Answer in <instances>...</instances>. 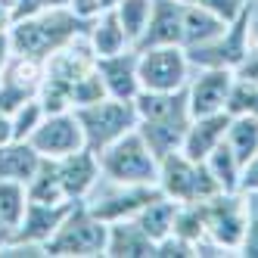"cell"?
Listing matches in <instances>:
<instances>
[{
    "label": "cell",
    "instance_id": "15",
    "mask_svg": "<svg viewBox=\"0 0 258 258\" xmlns=\"http://www.w3.org/2000/svg\"><path fill=\"white\" fill-rule=\"evenodd\" d=\"M165 44L183 47V4H177V0H153L146 28L134 47L143 50V47H165Z\"/></svg>",
    "mask_w": 258,
    "mask_h": 258
},
{
    "label": "cell",
    "instance_id": "12",
    "mask_svg": "<svg viewBox=\"0 0 258 258\" xmlns=\"http://www.w3.org/2000/svg\"><path fill=\"white\" fill-rule=\"evenodd\" d=\"M233 69H199V75L187 81V106L190 115H212L224 112V103L233 84Z\"/></svg>",
    "mask_w": 258,
    "mask_h": 258
},
{
    "label": "cell",
    "instance_id": "21",
    "mask_svg": "<svg viewBox=\"0 0 258 258\" xmlns=\"http://www.w3.org/2000/svg\"><path fill=\"white\" fill-rule=\"evenodd\" d=\"M227 28V19H221L218 13L206 7H193L183 4V47H199L215 41L221 31Z\"/></svg>",
    "mask_w": 258,
    "mask_h": 258
},
{
    "label": "cell",
    "instance_id": "9",
    "mask_svg": "<svg viewBox=\"0 0 258 258\" xmlns=\"http://www.w3.org/2000/svg\"><path fill=\"white\" fill-rule=\"evenodd\" d=\"M28 143L38 150L44 159H62L69 153L84 150V127L75 115V109H66V112H50L44 115V121L31 131Z\"/></svg>",
    "mask_w": 258,
    "mask_h": 258
},
{
    "label": "cell",
    "instance_id": "37",
    "mask_svg": "<svg viewBox=\"0 0 258 258\" xmlns=\"http://www.w3.org/2000/svg\"><path fill=\"white\" fill-rule=\"evenodd\" d=\"M13 59V41H10V31H0V69Z\"/></svg>",
    "mask_w": 258,
    "mask_h": 258
},
{
    "label": "cell",
    "instance_id": "7",
    "mask_svg": "<svg viewBox=\"0 0 258 258\" xmlns=\"http://www.w3.org/2000/svg\"><path fill=\"white\" fill-rule=\"evenodd\" d=\"M249 13H252V4L239 13L236 19H230L227 28L221 31L215 41L199 44V47H183L187 50V59H190V69H236L243 62L249 47H252V41H249Z\"/></svg>",
    "mask_w": 258,
    "mask_h": 258
},
{
    "label": "cell",
    "instance_id": "20",
    "mask_svg": "<svg viewBox=\"0 0 258 258\" xmlns=\"http://www.w3.org/2000/svg\"><path fill=\"white\" fill-rule=\"evenodd\" d=\"M41 162H44V156L28 140H10L0 146V180L28 183Z\"/></svg>",
    "mask_w": 258,
    "mask_h": 258
},
{
    "label": "cell",
    "instance_id": "28",
    "mask_svg": "<svg viewBox=\"0 0 258 258\" xmlns=\"http://www.w3.org/2000/svg\"><path fill=\"white\" fill-rule=\"evenodd\" d=\"M44 115H47V112H44V106H41L38 97L25 100L19 109H13V112H10V118H13V137H16V140H28L31 131L44 121Z\"/></svg>",
    "mask_w": 258,
    "mask_h": 258
},
{
    "label": "cell",
    "instance_id": "25",
    "mask_svg": "<svg viewBox=\"0 0 258 258\" xmlns=\"http://www.w3.org/2000/svg\"><path fill=\"white\" fill-rule=\"evenodd\" d=\"M227 146L236 153L239 162H249L258 153V118L255 115H233L227 127Z\"/></svg>",
    "mask_w": 258,
    "mask_h": 258
},
{
    "label": "cell",
    "instance_id": "35",
    "mask_svg": "<svg viewBox=\"0 0 258 258\" xmlns=\"http://www.w3.org/2000/svg\"><path fill=\"white\" fill-rule=\"evenodd\" d=\"M233 72H236V78H246L249 84H255V87H258V47H249L246 59L239 62Z\"/></svg>",
    "mask_w": 258,
    "mask_h": 258
},
{
    "label": "cell",
    "instance_id": "24",
    "mask_svg": "<svg viewBox=\"0 0 258 258\" xmlns=\"http://www.w3.org/2000/svg\"><path fill=\"white\" fill-rule=\"evenodd\" d=\"M28 199L31 202H69L62 193V180H59V168H56V159H44L38 165L34 177L25 183Z\"/></svg>",
    "mask_w": 258,
    "mask_h": 258
},
{
    "label": "cell",
    "instance_id": "27",
    "mask_svg": "<svg viewBox=\"0 0 258 258\" xmlns=\"http://www.w3.org/2000/svg\"><path fill=\"white\" fill-rule=\"evenodd\" d=\"M28 209V190L19 180H0V218L16 227Z\"/></svg>",
    "mask_w": 258,
    "mask_h": 258
},
{
    "label": "cell",
    "instance_id": "31",
    "mask_svg": "<svg viewBox=\"0 0 258 258\" xmlns=\"http://www.w3.org/2000/svg\"><path fill=\"white\" fill-rule=\"evenodd\" d=\"M243 202H246V236L239 246V255L258 258V193H243Z\"/></svg>",
    "mask_w": 258,
    "mask_h": 258
},
{
    "label": "cell",
    "instance_id": "19",
    "mask_svg": "<svg viewBox=\"0 0 258 258\" xmlns=\"http://www.w3.org/2000/svg\"><path fill=\"white\" fill-rule=\"evenodd\" d=\"M87 38H90L94 56H112V53H121L127 47H134L131 38H127L124 28H121L115 10H103L100 16H94L90 25H87Z\"/></svg>",
    "mask_w": 258,
    "mask_h": 258
},
{
    "label": "cell",
    "instance_id": "10",
    "mask_svg": "<svg viewBox=\"0 0 258 258\" xmlns=\"http://www.w3.org/2000/svg\"><path fill=\"white\" fill-rule=\"evenodd\" d=\"M156 196H162L159 183H112V190L84 202L100 221L112 224V221H124V218H137V212L153 202Z\"/></svg>",
    "mask_w": 258,
    "mask_h": 258
},
{
    "label": "cell",
    "instance_id": "41",
    "mask_svg": "<svg viewBox=\"0 0 258 258\" xmlns=\"http://www.w3.org/2000/svg\"><path fill=\"white\" fill-rule=\"evenodd\" d=\"M249 41H252V47H258V7H252V13H249Z\"/></svg>",
    "mask_w": 258,
    "mask_h": 258
},
{
    "label": "cell",
    "instance_id": "2",
    "mask_svg": "<svg viewBox=\"0 0 258 258\" xmlns=\"http://www.w3.org/2000/svg\"><path fill=\"white\" fill-rule=\"evenodd\" d=\"M106 233H109L106 221H100L84 202H75L72 212L62 218V224L56 227V233L41 246V252L44 255H56V258L106 255Z\"/></svg>",
    "mask_w": 258,
    "mask_h": 258
},
{
    "label": "cell",
    "instance_id": "6",
    "mask_svg": "<svg viewBox=\"0 0 258 258\" xmlns=\"http://www.w3.org/2000/svg\"><path fill=\"white\" fill-rule=\"evenodd\" d=\"M137 78H140V90H159V94H165V90H183L190 81L187 50L180 44L137 50Z\"/></svg>",
    "mask_w": 258,
    "mask_h": 258
},
{
    "label": "cell",
    "instance_id": "11",
    "mask_svg": "<svg viewBox=\"0 0 258 258\" xmlns=\"http://www.w3.org/2000/svg\"><path fill=\"white\" fill-rule=\"evenodd\" d=\"M75 202H31L22 215V221L13 230V243L10 246H22V249H41L47 239L56 233L62 224V218L72 212Z\"/></svg>",
    "mask_w": 258,
    "mask_h": 258
},
{
    "label": "cell",
    "instance_id": "23",
    "mask_svg": "<svg viewBox=\"0 0 258 258\" xmlns=\"http://www.w3.org/2000/svg\"><path fill=\"white\" fill-rule=\"evenodd\" d=\"M206 165H209L212 177L218 180V187L224 193H239V171H243V162L236 159V153L227 146V140H221L206 156Z\"/></svg>",
    "mask_w": 258,
    "mask_h": 258
},
{
    "label": "cell",
    "instance_id": "18",
    "mask_svg": "<svg viewBox=\"0 0 258 258\" xmlns=\"http://www.w3.org/2000/svg\"><path fill=\"white\" fill-rule=\"evenodd\" d=\"M193 115H168V118H140L137 131L146 140V146L156 153V159H165L168 153L180 150L183 134H187V124Z\"/></svg>",
    "mask_w": 258,
    "mask_h": 258
},
{
    "label": "cell",
    "instance_id": "22",
    "mask_svg": "<svg viewBox=\"0 0 258 258\" xmlns=\"http://www.w3.org/2000/svg\"><path fill=\"white\" fill-rule=\"evenodd\" d=\"M174 212H177V202L174 199L156 196L153 202H146V206L137 212V224L159 243V239H165L174 230Z\"/></svg>",
    "mask_w": 258,
    "mask_h": 258
},
{
    "label": "cell",
    "instance_id": "38",
    "mask_svg": "<svg viewBox=\"0 0 258 258\" xmlns=\"http://www.w3.org/2000/svg\"><path fill=\"white\" fill-rule=\"evenodd\" d=\"M10 140H16L13 137V118H10V112H0V146L10 143Z\"/></svg>",
    "mask_w": 258,
    "mask_h": 258
},
{
    "label": "cell",
    "instance_id": "1",
    "mask_svg": "<svg viewBox=\"0 0 258 258\" xmlns=\"http://www.w3.org/2000/svg\"><path fill=\"white\" fill-rule=\"evenodd\" d=\"M81 28H87V22L78 19L69 7L38 10V13L25 16V19H16L10 25L13 53L47 62V56H53L59 47L75 41L78 34H81Z\"/></svg>",
    "mask_w": 258,
    "mask_h": 258
},
{
    "label": "cell",
    "instance_id": "39",
    "mask_svg": "<svg viewBox=\"0 0 258 258\" xmlns=\"http://www.w3.org/2000/svg\"><path fill=\"white\" fill-rule=\"evenodd\" d=\"M10 25H13V4L0 0V31H10Z\"/></svg>",
    "mask_w": 258,
    "mask_h": 258
},
{
    "label": "cell",
    "instance_id": "17",
    "mask_svg": "<svg viewBox=\"0 0 258 258\" xmlns=\"http://www.w3.org/2000/svg\"><path fill=\"white\" fill-rule=\"evenodd\" d=\"M106 255L109 258H153L156 239L137 224V218L112 221L106 233Z\"/></svg>",
    "mask_w": 258,
    "mask_h": 258
},
{
    "label": "cell",
    "instance_id": "14",
    "mask_svg": "<svg viewBox=\"0 0 258 258\" xmlns=\"http://www.w3.org/2000/svg\"><path fill=\"white\" fill-rule=\"evenodd\" d=\"M97 75L106 87V97L115 100H134L140 94V78H137V50L127 47L112 56H97L94 62Z\"/></svg>",
    "mask_w": 258,
    "mask_h": 258
},
{
    "label": "cell",
    "instance_id": "26",
    "mask_svg": "<svg viewBox=\"0 0 258 258\" xmlns=\"http://www.w3.org/2000/svg\"><path fill=\"white\" fill-rule=\"evenodd\" d=\"M118 22L124 28V34L131 38V44H137V38L146 28V19H150V10H153V0H118L112 7Z\"/></svg>",
    "mask_w": 258,
    "mask_h": 258
},
{
    "label": "cell",
    "instance_id": "33",
    "mask_svg": "<svg viewBox=\"0 0 258 258\" xmlns=\"http://www.w3.org/2000/svg\"><path fill=\"white\" fill-rule=\"evenodd\" d=\"M177 4H193V7H206L212 13H218L221 19H236L239 13L249 7V0H177Z\"/></svg>",
    "mask_w": 258,
    "mask_h": 258
},
{
    "label": "cell",
    "instance_id": "8",
    "mask_svg": "<svg viewBox=\"0 0 258 258\" xmlns=\"http://www.w3.org/2000/svg\"><path fill=\"white\" fill-rule=\"evenodd\" d=\"M202 218H206V236L218 249L239 252L246 236V202L243 193H215L202 202Z\"/></svg>",
    "mask_w": 258,
    "mask_h": 258
},
{
    "label": "cell",
    "instance_id": "40",
    "mask_svg": "<svg viewBox=\"0 0 258 258\" xmlns=\"http://www.w3.org/2000/svg\"><path fill=\"white\" fill-rule=\"evenodd\" d=\"M13 224H10V221H4V218H0V255H4V249L13 243Z\"/></svg>",
    "mask_w": 258,
    "mask_h": 258
},
{
    "label": "cell",
    "instance_id": "30",
    "mask_svg": "<svg viewBox=\"0 0 258 258\" xmlns=\"http://www.w3.org/2000/svg\"><path fill=\"white\" fill-rule=\"evenodd\" d=\"M106 97V87L97 75V69H90L84 72V75L72 84V109H78V106H87V103H97Z\"/></svg>",
    "mask_w": 258,
    "mask_h": 258
},
{
    "label": "cell",
    "instance_id": "42",
    "mask_svg": "<svg viewBox=\"0 0 258 258\" xmlns=\"http://www.w3.org/2000/svg\"><path fill=\"white\" fill-rule=\"evenodd\" d=\"M115 4H118V0H103V10H112Z\"/></svg>",
    "mask_w": 258,
    "mask_h": 258
},
{
    "label": "cell",
    "instance_id": "32",
    "mask_svg": "<svg viewBox=\"0 0 258 258\" xmlns=\"http://www.w3.org/2000/svg\"><path fill=\"white\" fill-rule=\"evenodd\" d=\"M153 258H196V246L187 243V239H180V236H174V233H168L165 239L156 243Z\"/></svg>",
    "mask_w": 258,
    "mask_h": 258
},
{
    "label": "cell",
    "instance_id": "4",
    "mask_svg": "<svg viewBox=\"0 0 258 258\" xmlns=\"http://www.w3.org/2000/svg\"><path fill=\"white\" fill-rule=\"evenodd\" d=\"M156 183H159L162 196L174 199L177 206H183V202H206L215 193H224L218 187V180L212 177L206 162L183 156L180 150L159 159V180Z\"/></svg>",
    "mask_w": 258,
    "mask_h": 258
},
{
    "label": "cell",
    "instance_id": "29",
    "mask_svg": "<svg viewBox=\"0 0 258 258\" xmlns=\"http://www.w3.org/2000/svg\"><path fill=\"white\" fill-rule=\"evenodd\" d=\"M233 75H236V72H233ZM255 94H258L255 84H249L246 78H233L230 94H227V103H224V112H227L230 118H233V115H252Z\"/></svg>",
    "mask_w": 258,
    "mask_h": 258
},
{
    "label": "cell",
    "instance_id": "3",
    "mask_svg": "<svg viewBox=\"0 0 258 258\" xmlns=\"http://www.w3.org/2000/svg\"><path fill=\"white\" fill-rule=\"evenodd\" d=\"M100 171L109 183H156L159 180V159L146 146L140 131H127L115 143L103 146L97 153Z\"/></svg>",
    "mask_w": 258,
    "mask_h": 258
},
{
    "label": "cell",
    "instance_id": "13",
    "mask_svg": "<svg viewBox=\"0 0 258 258\" xmlns=\"http://www.w3.org/2000/svg\"><path fill=\"white\" fill-rule=\"evenodd\" d=\"M56 168H59V180H62V193L69 202H87V196L97 190V183L103 177L100 171V159L94 150H78V153H69L62 159H56Z\"/></svg>",
    "mask_w": 258,
    "mask_h": 258
},
{
    "label": "cell",
    "instance_id": "36",
    "mask_svg": "<svg viewBox=\"0 0 258 258\" xmlns=\"http://www.w3.org/2000/svg\"><path fill=\"white\" fill-rule=\"evenodd\" d=\"M69 10L75 13L78 19L90 22L94 16H100V13H103V0H69Z\"/></svg>",
    "mask_w": 258,
    "mask_h": 258
},
{
    "label": "cell",
    "instance_id": "5",
    "mask_svg": "<svg viewBox=\"0 0 258 258\" xmlns=\"http://www.w3.org/2000/svg\"><path fill=\"white\" fill-rule=\"evenodd\" d=\"M75 115L84 127V143L87 150L100 153L103 146L115 143L118 137H124L127 131L137 127V109L134 100H115V97H103L97 103L78 106Z\"/></svg>",
    "mask_w": 258,
    "mask_h": 258
},
{
    "label": "cell",
    "instance_id": "34",
    "mask_svg": "<svg viewBox=\"0 0 258 258\" xmlns=\"http://www.w3.org/2000/svg\"><path fill=\"white\" fill-rule=\"evenodd\" d=\"M239 193H258V153L243 162V171H239Z\"/></svg>",
    "mask_w": 258,
    "mask_h": 258
},
{
    "label": "cell",
    "instance_id": "43",
    "mask_svg": "<svg viewBox=\"0 0 258 258\" xmlns=\"http://www.w3.org/2000/svg\"><path fill=\"white\" fill-rule=\"evenodd\" d=\"M252 115L258 118V94H255V106H252Z\"/></svg>",
    "mask_w": 258,
    "mask_h": 258
},
{
    "label": "cell",
    "instance_id": "16",
    "mask_svg": "<svg viewBox=\"0 0 258 258\" xmlns=\"http://www.w3.org/2000/svg\"><path fill=\"white\" fill-rule=\"evenodd\" d=\"M227 127H230L227 112H212V115L190 118L187 134H183V143H180V153L196 159V162H206V156L227 137Z\"/></svg>",
    "mask_w": 258,
    "mask_h": 258
}]
</instances>
